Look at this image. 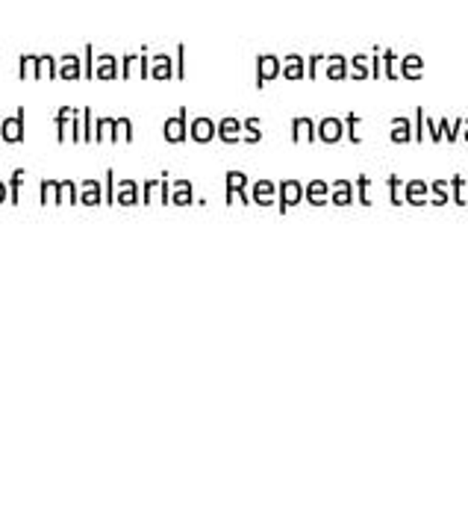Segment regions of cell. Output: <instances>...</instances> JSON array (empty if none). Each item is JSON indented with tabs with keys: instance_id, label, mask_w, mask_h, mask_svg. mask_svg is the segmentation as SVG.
Here are the masks:
<instances>
[{
	"instance_id": "cell-33",
	"label": "cell",
	"mask_w": 468,
	"mask_h": 527,
	"mask_svg": "<svg viewBox=\"0 0 468 527\" xmlns=\"http://www.w3.org/2000/svg\"><path fill=\"white\" fill-rule=\"evenodd\" d=\"M83 141H95V127H92V109H83Z\"/></svg>"
},
{
	"instance_id": "cell-26",
	"label": "cell",
	"mask_w": 468,
	"mask_h": 527,
	"mask_svg": "<svg viewBox=\"0 0 468 527\" xmlns=\"http://www.w3.org/2000/svg\"><path fill=\"white\" fill-rule=\"evenodd\" d=\"M115 192H118V186H115V171L110 168V171H106V180H103V204H106V207H115Z\"/></svg>"
},
{
	"instance_id": "cell-28",
	"label": "cell",
	"mask_w": 468,
	"mask_h": 527,
	"mask_svg": "<svg viewBox=\"0 0 468 527\" xmlns=\"http://www.w3.org/2000/svg\"><path fill=\"white\" fill-rule=\"evenodd\" d=\"M156 192H159V180H145L141 183V207H151Z\"/></svg>"
},
{
	"instance_id": "cell-3",
	"label": "cell",
	"mask_w": 468,
	"mask_h": 527,
	"mask_svg": "<svg viewBox=\"0 0 468 527\" xmlns=\"http://www.w3.org/2000/svg\"><path fill=\"white\" fill-rule=\"evenodd\" d=\"M283 77V59L274 57V53H262L257 59V88H262L268 80Z\"/></svg>"
},
{
	"instance_id": "cell-23",
	"label": "cell",
	"mask_w": 468,
	"mask_h": 527,
	"mask_svg": "<svg viewBox=\"0 0 468 527\" xmlns=\"http://www.w3.org/2000/svg\"><path fill=\"white\" fill-rule=\"evenodd\" d=\"M39 74L42 80H59V62L57 57H50V53H45V57H39Z\"/></svg>"
},
{
	"instance_id": "cell-27",
	"label": "cell",
	"mask_w": 468,
	"mask_h": 527,
	"mask_svg": "<svg viewBox=\"0 0 468 527\" xmlns=\"http://www.w3.org/2000/svg\"><path fill=\"white\" fill-rule=\"evenodd\" d=\"M242 127H245V141H247V144H257V141L262 139V133H259V118H247Z\"/></svg>"
},
{
	"instance_id": "cell-18",
	"label": "cell",
	"mask_w": 468,
	"mask_h": 527,
	"mask_svg": "<svg viewBox=\"0 0 468 527\" xmlns=\"http://www.w3.org/2000/svg\"><path fill=\"white\" fill-rule=\"evenodd\" d=\"M239 130H242V124L236 121V118H221V124H218V139L224 141V144H239L242 139H239Z\"/></svg>"
},
{
	"instance_id": "cell-19",
	"label": "cell",
	"mask_w": 468,
	"mask_h": 527,
	"mask_svg": "<svg viewBox=\"0 0 468 527\" xmlns=\"http://www.w3.org/2000/svg\"><path fill=\"white\" fill-rule=\"evenodd\" d=\"M62 204H68V207L80 204V183H74V180H59V207Z\"/></svg>"
},
{
	"instance_id": "cell-39",
	"label": "cell",
	"mask_w": 468,
	"mask_h": 527,
	"mask_svg": "<svg viewBox=\"0 0 468 527\" xmlns=\"http://www.w3.org/2000/svg\"><path fill=\"white\" fill-rule=\"evenodd\" d=\"M339 189H341V192H336V201H339V204H341V201H348V186H345V183H339Z\"/></svg>"
},
{
	"instance_id": "cell-14",
	"label": "cell",
	"mask_w": 468,
	"mask_h": 527,
	"mask_svg": "<svg viewBox=\"0 0 468 527\" xmlns=\"http://www.w3.org/2000/svg\"><path fill=\"white\" fill-rule=\"evenodd\" d=\"M18 77H21V80H42L39 57H35V53H24V57L18 59Z\"/></svg>"
},
{
	"instance_id": "cell-2",
	"label": "cell",
	"mask_w": 468,
	"mask_h": 527,
	"mask_svg": "<svg viewBox=\"0 0 468 527\" xmlns=\"http://www.w3.org/2000/svg\"><path fill=\"white\" fill-rule=\"evenodd\" d=\"M300 197H303V186L298 183V180H280L277 183V209H280V215L289 212Z\"/></svg>"
},
{
	"instance_id": "cell-1",
	"label": "cell",
	"mask_w": 468,
	"mask_h": 527,
	"mask_svg": "<svg viewBox=\"0 0 468 527\" xmlns=\"http://www.w3.org/2000/svg\"><path fill=\"white\" fill-rule=\"evenodd\" d=\"M224 186H227V192H224V204L227 207H233V204H254L250 201V195H247V174H242V171H227L224 174Z\"/></svg>"
},
{
	"instance_id": "cell-24",
	"label": "cell",
	"mask_w": 468,
	"mask_h": 527,
	"mask_svg": "<svg viewBox=\"0 0 468 527\" xmlns=\"http://www.w3.org/2000/svg\"><path fill=\"white\" fill-rule=\"evenodd\" d=\"M133 141V121L130 118H115V139L112 144H127Z\"/></svg>"
},
{
	"instance_id": "cell-38",
	"label": "cell",
	"mask_w": 468,
	"mask_h": 527,
	"mask_svg": "<svg viewBox=\"0 0 468 527\" xmlns=\"http://www.w3.org/2000/svg\"><path fill=\"white\" fill-rule=\"evenodd\" d=\"M6 201H9V183L0 180V204H6Z\"/></svg>"
},
{
	"instance_id": "cell-9",
	"label": "cell",
	"mask_w": 468,
	"mask_h": 527,
	"mask_svg": "<svg viewBox=\"0 0 468 527\" xmlns=\"http://www.w3.org/2000/svg\"><path fill=\"white\" fill-rule=\"evenodd\" d=\"M80 204L83 207H100L103 204V183H98V180H83L80 183Z\"/></svg>"
},
{
	"instance_id": "cell-31",
	"label": "cell",
	"mask_w": 468,
	"mask_h": 527,
	"mask_svg": "<svg viewBox=\"0 0 468 527\" xmlns=\"http://www.w3.org/2000/svg\"><path fill=\"white\" fill-rule=\"evenodd\" d=\"M83 77L92 80L95 77V62H92V45L83 47Z\"/></svg>"
},
{
	"instance_id": "cell-35",
	"label": "cell",
	"mask_w": 468,
	"mask_h": 527,
	"mask_svg": "<svg viewBox=\"0 0 468 527\" xmlns=\"http://www.w3.org/2000/svg\"><path fill=\"white\" fill-rule=\"evenodd\" d=\"M159 201H162V207L171 204V177L168 174H162V180H159Z\"/></svg>"
},
{
	"instance_id": "cell-22",
	"label": "cell",
	"mask_w": 468,
	"mask_h": 527,
	"mask_svg": "<svg viewBox=\"0 0 468 527\" xmlns=\"http://www.w3.org/2000/svg\"><path fill=\"white\" fill-rule=\"evenodd\" d=\"M24 177H27L24 168H15L12 177H9V201H12V207L21 204V186H24Z\"/></svg>"
},
{
	"instance_id": "cell-13",
	"label": "cell",
	"mask_w": 468,
	"mask_h": 527,
	"mask_svg": "<svg viewBox=\"0 0 468 527\" xmlns=\"http://www.w3.org/2000/svg\"><path fill=\"white\" fill-rule=\"evenodd\" d=\"M151 77L153 80H171L174 77V62L168 53H156V57L151 59Z\"/></svg>"
},
{
	"instance_id": "cell-4",
	"label": "cell",
	"mask_w": 468,
	"mask_h": 527,
	"mask_svg": "<svg viewBox=\"0 0 468 527\" xmlns=\"http://www.w3.org/2000/svg\"><path fill=\"white\" fill-rule=\"evenodd\" d=\"M162 136H165L168 144H183L189 139V124H186V106L180 109L174 118H168L162 124Z\"/></svg>"
},
{
	"instance_id": "cell-7",
	"label": "cell",
	"mask_w": 468,
	"mask_h": 527,
	"mask_svg": "<svg viewBox=\"0 0 468 527\" xmlns=\"http://www.w3.org/2000/svg\"><path fill=\"white\" fill-rule=\"evenodd\" d=\"M250 201L257 207L277 204V183H271V180H257V183L250 186Z\"/></svg>"
},
{
	"instance_id": "cell-6",
	"label": "cell",
	"mask_w": 468,
	"mask_h": 527,
	"mask_svg": "<svg viewBox=\"0 0 468 527\" xmlns=\"http://www.w3.org/2000/svg\"><path fill=\"white\" fill-rule=\"evenodd\" d=\"M215 136H218V124L212 118H192L189 124V139L197 144H209Z\"/></svg>"
},
{
	"instance_id": "cell-15",
	"label": "cell",
	"mask_w": 468,
	"mask_h": 527,
	"mask_svg": "<svg viewBox=\"0 0 468 527\" xmlns=\"http://www.w3.org/2000/svg\"><path fill=\"white\" fill-rule=\"evenodd\" d=\"M315 124L312 118H295L292 121V141H315Z\"/></svg>"
},
{
	"instance_id": "cell-8",
	"label": "cell",
	"mask_w": 468,
	"mask_h": 527,
	"mask_svg": "<svg viewBox=\"0 0 468 527\" xmlns=\"http://www.w3.org/2000/svg\"><path fill=\"white\" fill-rule=\"evenodd\" d=\"M95 80H121V65L112 53H100L95 65Z\"/></svg>"
},
{
	"instance_id": "cell-17",
	"label": "cell",
	"mask_w": 468,
	"mask_h": 527,
	"mask_svg": "<svg viewBox=\"0 0 468 527\" xmlns=\"http://www.w3.org/2000/svg\"><path fill=\"white\" fill-rule=\"evenodd\" d=\"M39 204L42 207H59V180H42Z\"/></svg>"
},
{
	"instance_id": "cell-12",
	"label": "cell",
	"mask_w": 468,
	"mask_h": 527,
	"mask_svg": "<svg viewBox=\"0 0 468 527\" xmlns=\"http://www.w3.org/2000/svg\"><path fill=\"white\" fill-rule=\"evenodd\" d=\"M83 77V59L77 53H65L59 59V80H80Z\"/></svg>"
},
{
	"instance_id": "cell-10",
	"label": "cell",
	"mask_w": 468,
	"mask_h": 527,
	"mask_svg": "<svg viewBox=\"0 0 468 527\" xmlns=\"http://www.w3.org/2000/svg\"><path fill=\"white\" fill-rule=\"evenodd\" d=\"M115 204H118V207H136V204H141V197H139V183H136V180H121V183H118V192H115Z\"/></svg>"
},
{
	"instance_id": "cell-29",
	"label": "cell",
	"mask_w": 468,
	"mask_h": 527,
	"mask_svg": "<svg viewBox=\"0 0 468 527\" xmlns=\"http://www.w3.org/2000/svg\"><path fill=\"white\" fill-rule=\"evenodd\" d=\"M174 77L186 80V45H177V65H174Z\"/></svg>"
},
{
	"instance_id": "cell-25",
	"label": "cell",
	"mask_w": 468,
	"mask_h": 527,
	"mask_svg": "<svg viewBox=\"0 0 468 527\" xmlns=\"http://www.w3.org/2000/svg\"><path fill=\"white\" fill-rule=\"evenodd\" d=\"M318 136H321L324 141H336V139L341 136V124H339L336 118L321 121V124H318Z\"/></svg>"
},
{
	"instance_id": "cell-37",
	"label": "cell",
	"mask_w": 468,
	"mask_h": 527,
	"mask_svg": "<svg viewBox=\"0 0 468 527\" xmlns=\"http://www.w3.org/2000/svg\"><path fill=\"white\" fill-rule=\"evenodd\" d=\"M327 77H330V80L345 77V65H336V62H333V65H330V71H327Z\"/></svg>"
},
{
	"instance_id": "cell-5",
	"label": "cell",
	"mask_w": 468,
	"mask_h": 527,
	"mask_svg": "<svg viewBox=\"0 0 468 527\" xmlns=\"http://www.w3.org/2000/svg\"><path fill=\"white\" fill-rule=\"evenodd\" d=\"M0 139H4L6 144H21L24 141V106L18 109L12 118H6L4 124H0Z\"/></svg>"
},
{
	"instance_id": "cell-34",
	"label": "cell",
	"mask_w": 468,
	"mask_h": 527,
	"mask_svg": "<svg viewBox=\"0 0 468 527\" xmlns=\"http://www.w3.org/2000/svg\"><path fill=\"white\" fill-rule=\"evenodd\" d=\"M71 141H74V144L83 141V109H77L74 121H71Z\"/></svg>"
},
{
	"instance_id": "cell-20",
	"label": "cell",
	"mask_w": 468,
	"mask_h": 527,
	"mask_svg": "<svg viewBox=\"0 0 468 527\" xmlns=\"http://www.w3.org/2000/svg\"><path fill=\"white\" fill-rule=\"evenodd\" d=\"M115 139V118H98L95 121V144Z\"/></svg>"
},
{
	"instance_id": "cell-36",
	"label": "cell",
	"mask_w": 468,
	"mask_h": 527,
	"mask_svg": "<svg viewBox=\"0 0 468 527\" xmlns=\"http://www.w3.org/2000/svg\"><path fill=\"white\" fill-rule=\"evenodd\" d=\"M139 77H141V80L151 77V57H148V47H141V53H139Z\"/></svg>"
},
{
	"instance_id": "cell-16",
	"label": "cell",
	"mask_w": 468,
	"mask_h": 527,
	"mask_svg": "<svg viewBox=\"0 0 468 527\" xmlns=\"http://www.w3.org/2000/svg\"><path fill=\"white\" fill-rule=\"evenodd\" d=\"M283 77H286V80H300V77H307V65H303V59L298 57V53H289V57H283Z\"/></svg>"
},
{
	"instance_id": "cell-32",
	"label": "cell",
	"mask_w": 468,
	"mask_h": 527,
	"mask_svg": "<svg viewBox=\"0 0 468 527\" xmlns=\"http://www.w3.org/2000/svg\"><path fill=\"white\" fill-rule=\"evenodd\" d=\"M136 65H139V57H136V53H127V57L121 59V80H130Z\"/></svg>"
},
{
	"instance_id": "cell-11",
	"label": "cell",
	"mask_w": 468,
	"mask_h": 527,
	"mask_svg": "<svg viewBox=\"0 0 468 527\" xmlns=\"http://www.w3.org/2000/svg\"><path fill=\"white\" fill-rule=\"evenodd\" d=\"M171 204L174 207L194 204V186H192V180H177V183H171Z\"/></svg>"
},
{
	"instance_id": "cell-30",
	"label": "cell",
	"mask_w": 468,
	"mask_h": 527,
	"mask_svg": "<svg viewBox=\"0 0 468 527\" xmlns=\"http://www.w3.org/2000/svg\"><path fill=\"white\" fill-rule=\"evenodd\" d=\"M324 195H327V186L318 183V180H315V183H310V186H307V197H310V204H321V201H324Z\"/></svg>"
},
{
	"instance_id": "cell-21",
	"label": "cell",
	"mask_w": 468,
	"mask_h": 527,
	"mask_svg": "<svg viewBox=\"0 0 468 527\" xmlns=\"http://www.w3.org/2000/svg\"><path fill=\"white\" fill-rule=\"evenodd\" d=\"M74 115H77L74 106H59L57 109V141H65V130H68V124L74 121Z\"/></svg>"
}]
</instances>
